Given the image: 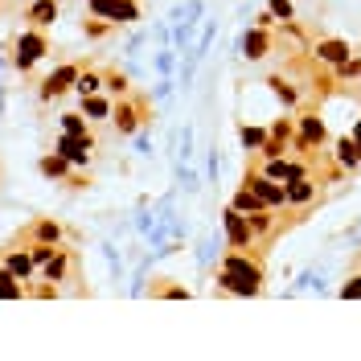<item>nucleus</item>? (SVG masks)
Here are the masks:
<instances>
[{
  "instance_id": "1",
  "label": "nucleus",
  "mask_w": 361,
  "mask_h": 361,
  "mask_svg": "<svg viewBox=\"0 0 361 361\" xmlns=\"http://www.w3.org/2000/svg\"><path fill=\"white\" fill-rule=\"evenodd\" d=\"M226 283L238 287V292H255V287H259V275H255V267H242V263L234 259V263L226 267Z\"/></svg>"
},
{
  "instance_id": "2",
  "label": "nucleus",
  "mask_w": 361,
  "mask_h": 361,
  "mask_svg": "<svg viewBox=\"0 0 361 361\" xmlns=\"http://www.w3.org/2000/svg\"><path fill=\"white\" fill-rule=\"evenodd\" d=\"M94 12H107V17H115V21H132L135 17V8L124 4V0H94Z\"/></svg>"
},
{
  "instance_id": "3",
  "label": "nucleus",
  "mask_w": 361,
  "mask_h": 361,
  "mask_svg": "<svg viewBox=\"0 0 361 361\" xmlns=\"http://www.w3.org/2000/svg\"><path fill=\"white\" fill-rule=\"evenodd\" d=\"M62 152L70 156V160H87V140L78 144V140H62Z\"/></svg>"
},
{
  "instance_id": "4",
  "label": "nucleus",
  "mask_w": 361,
  "mask_h": 361,
  "mask_svg": "<svg viewBox=\"0 0 361 361\" xmlns=\"http://www.w3.org/2000/svg\"><path fill=\"white\" fill-rule=\"evenodd\" d=\"M324 58H345V45H337V42L324 45Z\"/></svg>"
},
{
  "instance_id": "5",
  "label": "nucleus",
  "mask_w": 361,
  "mask_h": 361,
  "mask_svg": "<svg viewBox=\"0 0 361 361\" xmlns=\"http://www.w3.org/2000/svg\"><path fill=\"white\" fill-rule=\"evenodd\" d=\"M33 17H37V21H49V17H53V4H37V12H33Z\"/></svg>"
},
{
  "instance_id": "6",
  "label": "nucleus",
  "mask_w": 361,
  "mask_h": 361,
  "mask_svg": "<svg viewBox=\"0 0 361 361\" xmlns=\"http://www.w3.org/2000/svg\"><path fill=\"white\" fill-rule=\"evenodd\" d=\"M255 205H259V201H255L251 193H242V197H238V210H255Z\"/></svg>"
},
{
  "instance_id": "7",
  "label": "nucleus",
  "mask_w": 361,
  "mask_h": 361,
  "mask_svg": "<svg viewBox=\"0 0 361 361\" xmlns=\"http://www.w3.org/2000/svg\"><path fill=\"white\" fill-rule=\"evenodd\" d=\"M358 144H361V128H358Z\"/></svg>"
}]
</instances>
